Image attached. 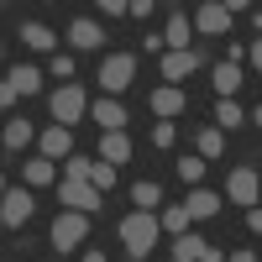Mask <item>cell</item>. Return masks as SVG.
<instances>
[{
  "label": "cell",
  "mask_w": 262,
  "mask_h": 262,
  "mask_svg": "<svg viewBox=\"0 0 262 262\" xmlns=\"http://www.w3.org/2000/svg\"><path fill=\"white\" fill-rule=\"evenodd\" d=\"M63 179H74V184H90V158H84V152H74V158L63 163Z\"/></svg>",
  "instance_id": "f1b7e54d"
},
{
  "label": "cell",
  "mask_w": 262,
  "mask_h": 262,
  "mask_svg": "<svg viewBox=\"0 0 262 262\" xmlns=\"http://www.w3.org/2000/svg\"><path fill=\"white\" fill-rule=\"evenodd\" d=\"M252 69H257V74H262V37H257V42H252Z\"/></svg>",
  "instance_id": "d590c367"
},
{
  "label": "cell",
  "mask_w": 262,
  "mask_h": 262,
  "mask_svg": "<svg viewBox=\"0 0 262 262\" xmlns=\"http://www.w3.org/2000/svg\"><path fill=\"white\" fill-rule=\"evenodd\" d=\"M200 252H205V242L194 231H184V236H173V262H200Z\"/></svg>",
  "instance_id": "603a6c76"
},
{
  "label": "cell",
  "mask_w": 262,
  "mask_h": 262,
  "mask_svg": "<svg viewBox=\"0 0 262 262\" xmlns=\"http://www.w3.org/2000/svg\"><path fill=\"white\" fill-rule=\"evenodd\" d=\"M247 231H252V236H262V205H252V210H247Z\"/></svg>",
  "instance_id": "d6a6232c"
},
{
  "label": "cell",
  "mask_w": 262,
  "mask_h": 262,
  "mask_svg": "<svg viewBox=\"0 0 262 262\" xmlns=\"http://www.w3.org/2000/svg\"><path fill=\"white\" fill-rule=\"evenodd\" d=\"M200 262H226V252H221V247H205V252H200Z\"/></svg>",
  "instance_id": "e575fe53"
},
{
  "label": "cell",
  "mask_w": 262,
  "mask_h": 262,
  "mask_svg": "<svg viewBox=\"0 0 262 262\" xmlns=\"http://www.w3.org/2000/svg\"><path fill=\"white\" fill-rule=\"evenodd\" d=\"M184 210H189V221H215V215H221V194L205 189V184H194L189 200H184Z\"/></svg>",
  "instance_id": "7c38bea8"
},
{
  "label": "cell",
  "mask_w": 262,
  "mask_h": 262,
  "mask_svg": "<svg viewBox=\"0 0 262 262\" xmlns=\"http://www.w3.org/2000/svg\"><path fill=\"white\" fill-rule=\"evenodd\" d=\"M16 100H21V95L11 90V84H6V79H0V111H6V105H16Z\"/></svg>",
  "instance_id": "836d02e7"
},
{
  "label": "cell",
  "mask_w": 262,
  "mask_h": 262,
  "mask_svg": "<svg viewBox=\"0 0 262 262\" xmlns=\"http://www.w3.org/2000/svg\"><path fill=\"white\" fill-rule=\"evenodd\" d=\"M95 11H100V16H126V0H100Z\"/></svg>",
  "instance_id": "1f68e13d"
},
{
  "label": "cell",
  "mask_w": 262,
  "mask_h": 262,
  "mask_svg": "<svg viewBox=\"0 0 262 262\" xmlns=\"http://www.w3.org/2000/svg\"><path fill=\"white\" fill-rule=\"evenodd\" d=\"M84 262H105V252H90V257H84Z\"/></svg>",
  "instance_id": "f35d334b"
},
{
  "label": "cell",
  "mask_w": 262,
  "mask_h": 262,
  "mask_svg": "<svg viewBox=\"0 0 262 262\" xmlns=\"http://www.w3.org/2000/svg\"><path fill=\"white\" fill-rule=\"evenodd\" d=\"M48 69H53V74H58L63 84H74V58H69V53H58V58H48Z\"/></svg>",
  "instance_id": "f546056e"
},
{
  "label": "cell",
  "mask_w": 262,
  "mask_h": 262,
  "mask_svg": "<svg viewBox=\"0 0 262 262\" xmlns=\"http://www.w3.org/2000/svg\"><path fill=\"white\" fill-rule=\"evenodd\" d=\"M90 189H100V194L116 189V168L111 163H90Z\"/></svg>",
  "instance_id": "83f0119b"
},
{
  "label": "cell",
  "mask_w": 262,
  "mask_h": 262,
  "mask_svg": "<svg viewBox=\"0 0 262 262\" xmlns=\"http://www.w3.org/2000/svg\"><path fill=\"white\" fill-rule=\"evenodd\" d=\"M90 116H95L100 131H126V105H121V100H95Z\"/></svg>",
  "instance_id": "ac0fdd59"
},
{
  "label": "cell",
  "mask_w": 262,
  "mask_h": 262,
  "mask_svg": "<svg viewBox=\"0 0 262 262\" xmlns=\"http://www.w3.org/2000/svg\"><path fill=\"white\" fill-rule=\"evenodd\" d=\"M32 210H37V200H32V189H21V184H11L6 189V200H0V231H21L32 221Z\"/></svg>",
  "instance_id": "5b68a950"
},
{
  "label": "cell",
  "mask_w": 262,
  "mask_h": 262,
  "mask_svg": "<svg viewBox=\"0 0 262 262\" xmlns=\"http://www.w3.org/2000/svg\"><path fill=\"white\" fill-rule=\"evenodd\" d=\"M21 42L37 48V53H53V48H58V32L48 27V21H21Z\"/></svg>",
  "instance_id": "d6986e66"
},
{
  "label": "cell",
  "mask_w": 262,
  "mask_h": 262,
  "mask_svg": "<svg viewBox=\"0 0 262 262\" xmlns=\"http://www.w3.org/2000/svg\"><path fill=\"white\" fill-rule=\"evenodd\" d=\"M69 42H74L79 53H95V48H105V27L90 21V16H74L69 21Z\"/></svg>",
  "instance_id": "8fae6325"
},
{
  "label": "cell",
  "mask_w": 262,
  "mask_h": 262,
  "mask_svg": "<svg viewBox=\"0 0 262 262\" xmlns=\"http://www.w3.org/2000/svg\"><path fill=\"white\" fill-rule=\"evenodd\" d=\"M194 147H200L205 163L221 158V152H226V131H221V126H200V131H194Z\"/></svg>",
  "instance_id": "44dd1931"
},
{
  "label": "cell",
  "mask_w": 262,
  "mask_h": 262,
  "mask_svg": "<svg viewBox=\"0 0 262 262\" xmlns=\"http://www.w3.org/2000/svg\"><path fill=\"white\" fill-rule=\"evenodd\" d=\"M194 32H205V37H226V32H231V11L221 6V0L200 6V11H194Z\"/></svg>",
  "instance_id": "30bf717a"
},
{
  "label": "cell",
  "mask_w": 262,
  "mask_h": 262,
  "mask_svg": "<svg viewBox=\"0 0 262 262\" xmlns=\"http://www.w3.org/2000/svg\"><path fill=\"white\" fill-rule=\"evenodd\" d=\"M6 189H11V184H6V173H0V200H6Z\"/></svg>",
  "instance_id": "ab89813d"
},
{
  "label": "cell",
  "mask_w": 262,
  "mask_h": 262,
  "mask_svg": "<svg viewBox=\"0 0 262 262\" xmlns=\"http://www.w3.org/2000/svg\"><path fill=\"white\" fill-rule=\"evenodd\" d=\"M158 226H163V231H173V236H184L194 221H189V210H184V205H168V210L158 215Z\"/></svg>",
  "instance_id": "484cf974"
},
{
  "label": "cell",
  "mask_w": 262,
  "mask_h": 262,
  "mask_svg": "<svg viewBox=\"0 0 262 262\" xmlns=\"http://www.w3.org/2000/svg\"><path fill=\"white\" fill-rule=\"evenodd\" d=\"M48 116H53V126H74V121L90 116V95H84L79 84H58L48 95Z\"/></svg>",
  "instance_id": "7a4b0ae2"
},
{
  "label": "cell",
  "mask_w": 262,
  "mask_h": 262,
  "mask_svg": "<svg viewBox=\"0 0 262 262\" xmlns=\"http://www.w3.org/2000/svg\"><path fill=\"white\" fill-rule=\"evenodd\" d=\"M252 126H262V105H257V111H252Z\"/></svg>",
  "instance_id": "74e56055"
},
{
  "label": "cell",
  "mask_w": 262,
  "mask_h": 262,
  "mask_svg": "<svg viewBox=\"0 0 262 262\" xmlns=\"http://www.w3.org/2000/svg\"><path fill=\"white\" fill-rule=\"evenodd\" d=\"M168 262H173V257H168Z\"/></svg>",
  "instance_id": "60d3db41"
},
{
  "label": "cell",
  "mask_w": 262,
  "mask_h": 262,
  "mask_svg": "<svg viewBox=\"0 0 262 262\" xmlns=\"http://www.w3.org/2000/svg\"><path fill=\"white\" fill-rule=\"evenodd\" d=\"M152 142H158V147H173V121H158V131H152Z\"/></svg>",
  "instance_id": "4dcf8cb0"
},
{
  "label": "cell",
  "mask_w": 262,
  "mask_h": 262,
  "mask_svg": "<svg viewBox=\"0 0 262 262\" xmlns=\"http://www.w3.org/2000/svg\"><path fill=\"white\" fill-rule=\"evenodd\" d=\"M21 179H27V184H58V163H48V158H32L27 168H21Z\"/></svg>",
  "instance_id": "cb8c5ba5"
},
{
  "label": "cell",
  "mask_w": 262,
  "mask_h": 262,
  "mask_svg": "<svg viewBox=\"0 0 262 262\" xmlns=\"http://www.w3.org/2000/svg\"><path fill=\"white\" fill-rule=\"evenodd\" d=\"M6 84L21 95V100H32V95H42V74L32 69V63H11L6 69Z\"/></svg>",
  "instance_id": "9a60e30c"
},
{
  "label": "cell",
  "mask_w": 262,
  "mask_h": 262,
  "mask_svg": "<svg viewBox=\"0 0 262 262\" xmlns=\"http://www.w3.org/2000/svg\"><path fill=\"white\" fill-rule=\"evenodd\" d=\"M37 147H42V158L48 163H69L74 158V137H69V126H48L37 137Z\"/></svg>",
  "instance_id": "9c48e42d"
},
{
  "label": "cell",
  "mask_w": 262,
  "mask_h": 262,
  "mask_svg": "<svg viewBox=\"0 0 262 262\" xmlns=\"http://www.w3.org/2000/svg\"><path fill=\"white\" fill-rule=\"evenodd\" d=\"M242 121H247V111H242V105H236V100H215V126H221V131L242 126Z\"/></svg>",
  "instance_id": "d4e9b609"
},
{
  "label": "cell",
  "mask_w": 262,
  "mask_h": 262,
  "mask_svg": "<svg viewBox=\"0 0 262 262\" xmlns=\"http://www.w3.org/2000/svg\"><path fill=\"white\" fill-rule=\"evenodd\" d=\"M84 236H90V215L58 210L53 226H48V247H53V252H74V247H84Z\"/></svg>",
  "instance_id": "3957f363"
},
{
  "label": "cell",
  "mask_w": 262,
  "mask_h": 262,
  "mask_svg": "<svg viewBox=\"0 0 262 262\" xmlns=\"http://www.w3.org/2000/svg\"><path fill=\"white\" fill-rule=\"evenodd\" d=\"M131 205L158 215V205H163V184H158V179H137V184H131Z\"/></svg>",
  "instance_id": "ffe728a7"
},
{
  "label": "cell",
  "mask_w": 262,
  "mask_h": 262,
  "mask_svg": "<svg viewBox=\"0 0 262 262\" xmlns=\"http://www.w3.org/2000/svg\"><path fill=\"white\" fill-rule=\"evenodd\" d=\"M131 79H137V58H131V53H111V58L100 63V90L105 95L131 90Z\"/></svg>",
  "instance_id": "8992f818"
},
{
  "label": "cell",
  "mask_w": 262,
  "mask_h": 262,
  "mask_svg": "<svg viewBox=\"0 0 262 262\" xmlns=\"http://www.w3.org/2000/svg\"><path fill=\"white\" fill-rule=\"evenodd\" d=\"M189 42H194V21L184 11H173L168 16V32H163V48L168 53H189Z\"/></svg>",
  "instance_id": "5bb4252c"
},
{
  "label": "cell",
  "mask_w": 262,
  "mask_h": 262,
  "mask_svg": "<svg viewBox=\"0 0 262 262\" xmlns=\"http://www.w3.org/2000/svg\"><path fill=\"white\" fill-rule=\"evenodd\" d=\"M100 163H111V168L131 163V137H126V131H105V137H100Z\"/></svg>",
  "instance_id": "e0dca14e"
},
{
  "label": "cell",
  "mask_w": 262,
  "mask_h": 262,
  "mask_svg": "<svg viewBox=\"0 0 262 262\" xmlns=\"http://www.w3.org/2000/svg\"><path fill=\"white\" fill-rule=\"evenodd\" d=\"M200 63H205V58L194 53V48H189V53H168V58H158V69H163V84H179V79H189L194 69H200Z\"/></svg>",
  "instance_id": "4fadbf2b"
},
{
  "label": "cell",
  "mask_w": 262,
  "mask_h": 262,
  "mask_svg": "<svg viewBox=\"0 0 262 262\" xmlns=\"http://www.w3.org/2000/svg\"><path fill=\"white\" fill-rule=\"evenodd\" d=\"M158 236H163V226H158V215H152V210H131L126 221H121V247H126L131 257H147L152 247H158Z\"/></svg>",
  "instance_id": "6da1fadb"
},
{
  "label": "cell",
  "mask_w": 262,
  "mask_h": 262,
  "mask_svg": "<svg viewBox=\"0 0 262 262\" xmlns=\"http://www.w3.org/2000/svg\"><path fill=\"white\" fill-rule=\"evenodd\" d=\"M210 90L221 95V100H231L236 90H242V63H226V58H221V63L210 69Z\"/></svg>",
  "instance_id": "2e32d148"
},
{
  "label": "cell",
  "mask_w": 262,
  "mask_h": 262,
  "mask_svg": "<svg viewBox=\"0 0 262 262\" xmlns=\"http://www.w3.org/2000/svg\"><path fill=\"white\" fill-rule=\"evenodd\" d=\"M226 194L236 205H262V179H257V168H231V179H226Z\"/></svg>",
  "instance_id": "52a82bcc"
},
{
  "label": "cell",
  "mask_w": 262,
  "mask_h": 262,
  "mask_svg": "<svg viewBox=\"0 0 262 262\" xmlns=\"http://www.w3.org/2000/svg\"><path fill=\"white\" fill-rule=\"evenodd\" d=\"M58 205L63 210H74V215H100V205H105V194L100 189H90V184H74V179H58Z\"/></svg>",
  "instance_id": "277c9868"
},
{
  "label": "cell",
  "mask_w": 262,
  "mask_h": 262,
  "mask_svg": "<svg viewBox=\"0 0 262 262\" xmlns=\"http://www.w3.org/2000/svg\"><path fill=\"white\" fill-rule=\"evenodd\" d=\"M173 173H179L184 184H200V179H205V158H200V152H194V158H179V163H173Z\"/></svg>",
  "instance_id": "4316f807"
},
{
  "label": "cell",
  "mask_w": 262,
  "mask_h": 262,
  "mask_svg": "<svg viewBox=\"0 0 262 262\" xmlns=\"http://www.w3.org/2000/svg\"><path fill=\"white\" fill-rule=\"evenodd\" d=\"M147 105H152V116H158V121H173V116H184L189 95L179 90V84H158V90L147 95Z\"/></svg>",
  "instance_id": "ba28073f"
},
{
  "label": "cell",
  "mask_w": 262,
  "mask_h": 262,
  "mask_svg": "<svg viewBox=\"0 0 262 262\" xmlns=\"http://www.w3.org/2000/svg\"><path fill=\"white\" fill-rule=\"evenodd\" d=\"M32 137H37V131H32V121H6V131H0V147H6V152H21Z\"/></svg>",
  "instance_id": "7402d4cb"
},
{
  "label": "cell",
  "mask_w": 262,
  "mask_h": 262,
  "mask_svg": "<svg viewBox=\"0 0 262 262\" xmlns=\"http://www.w3.org/2000/svg\"><path fill=\"white\" fill-rule=\"evenodd\" d=\"M226 262H257L252 252H226Z\"/></svg>",
  "instance_id": "8d00e7d4"
}]
</instances>
